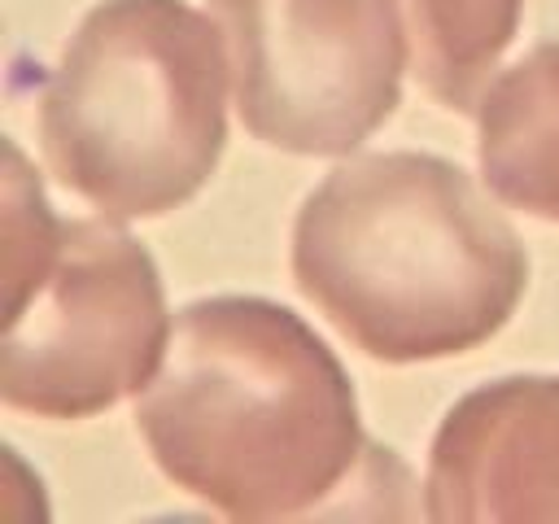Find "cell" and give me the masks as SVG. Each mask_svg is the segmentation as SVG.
<instances>
[{
    "label": "cell",
    "instance_id": "obj_5",
    "mask_svg": "<svg viewBox=\"0 0 559 524\" xmlns=\"http://www.w3.org/2000/svg\"><path fill=\"white\" fill-rule=\"evenodd\" d=\"M240 127L293 157H349L402 100L406 44L389 0H205Z\"/></svg>",
    "mask_w": 559,
    "mask_h": 524
},
{
    "label": "cell",
    "instance_id": "obj_6",
    "mask_svg": "<svg viewBox=\"0 0 559 524\" xmlns=\"http://www.w3.org/2000/svg\"><path fill=\"white\" fill-rule=\"evenodd\" d=\"M419 489L437 524L559 520V371L467 389L432 432Z\"/></svg>",
    "mask_w": 559,
    "mask_h": 524
},
{
    "label": "cell",
    "instance_id": "obj_2",
    "mask_svg": "<svg viewBox=\"0 0 559 524\" xmlns=\"http://www.w3.org/2000/svg\"><path fill=\"white\" fill-rule=\"evenodd\" d=\"M288 266L301 297L389 367L480 349L528 288V253L498 196L411 148L332 166L293 218Z\"/></svg>",
    "mask_w": 559,
    "mask_h": 524
},
{
    "label": "cell",
    "instance_id": "obj_7",
    "mask_svg": "<svg viewBox=\"0 0 559 524\" xmlns=\"http://www.w3.org/2000/svg\"><path fill=\"white\" fill-rule=\"evenodd\" d=\"M472 118L476 170L498 205L559 223V44L502 66Z\"/></svg>",
    "mask_w": 559,
    "mask_h": 524
},
{
    "label": "cell",
    "instance_id": "obj_8",
    "mask_svg": "<svg viewBox=\"0 0 559 524\" xmlns=\"http://www.w3.org/2000/svg\"><path fill=\"white\" fill-rule=\"evenodd\" d=\"M406 74L445 114H476L520 35L524 0H389Z\"/></svg>",
    "mask_w": 559,
    "mask_h": 524
},
{
    "label": "cell",
    "instance_id": "obj_3",
    "mask_svg": "<svg viewBox=\"0 0 559 524\" xmlns=\"http://www.w3.org/2000/svg\"><path fill=\"white\" fill-rule=\"evenodd\" d=\"M231 70L210 9L96 0L52 61L35 135L87 210L144 223L188 205L227 144Z\"/></svg>",
    "mask_w": 559,
    "mask_h": 524
},
{
    "label": "cell",
    "instance_id": "obj_1",
    "mask_svg": "<svg viewBox=\"0 0 559 524\" xmlns=\"http://www.w3.org/2000/svg\"><path fill=\"white\" fill-rule=\"evenodd\" d=\"M135 432L175 489L227 520L314 515L371 454L328 341L249 293L175 310L162 367L135 393Z\"/></svg>",
    "mask_w": 559,
    "mask_h": 524
},
{
    "label": "cell",
    "instance_id": "obj_4",
    "mask_svg": "<svg viewBox=\"0 0 559 524\" xmlns=\"http://www.w3.org/2000/svg\"><path fill=\"white\" fill-rule=\"evenodd\" d=\"M175 314L153 253L105 214L61 223L44 266L4 293V406L74 424L135 397L170 345Z\"/></svg>",
    "mask_w": 559,
    "mask_h": 524
}]
</instances>
